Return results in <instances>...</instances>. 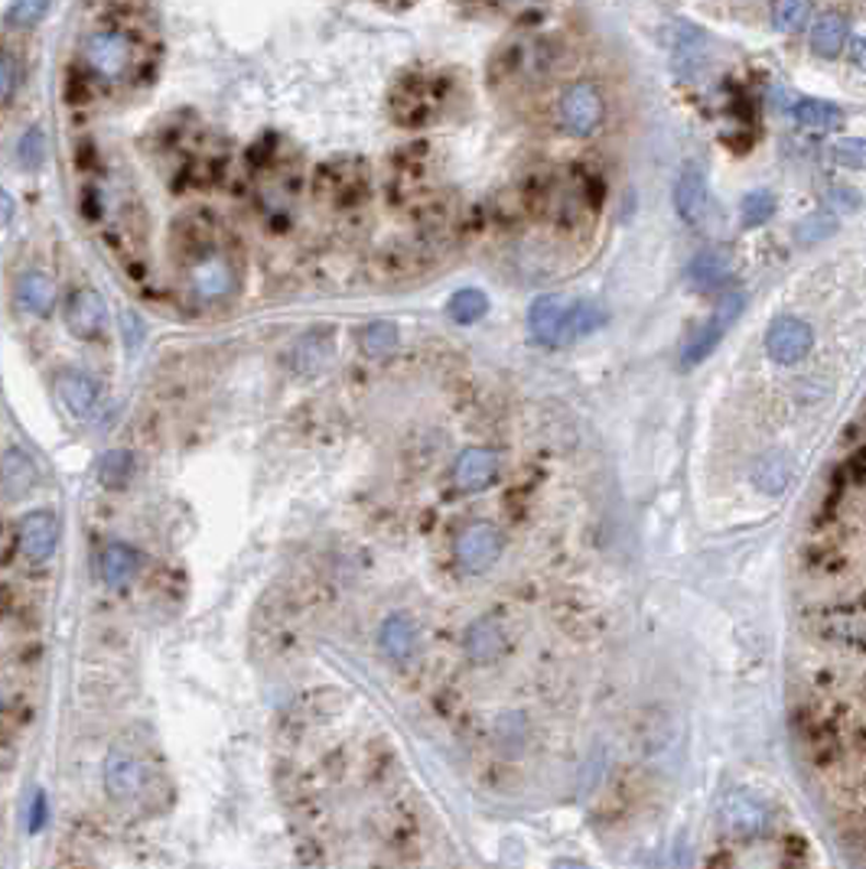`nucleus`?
Returning a JSON list of instances; mask_svg holds the SVG:
<instances>
[{"label": "nucleus", "mask_w": 866, "mask_h": 869, "mask_svg": "<svg viewBox=\"0 0 866 869\" xmlns=\"http://www.w3.org/2000/svg\"><path fill=\"white\" fill-rule=\"evenodd\" d=\"M122 329H124V346L137 349V346H140V339H143V323H140V316H137V313H130V310H124Z\"/></svg>", "instance_id": "e433bc0d"}, {"label": "nucleus", "mask_w": 866, "mask_h": 869, "mask_svg": "<svg viewBox=\"0 0 866 869\" xmlns=\"http://www.w3.org/2000/svg\"><path fill=\"white\" fill-rule=\"evenodd\" d=\"M394 346H397V326L394 323L378 320V323H369L362 329V349L371 359H384L388 352H394Z\"/></svg>", "instance_id": "7c9ffc66"}, {"label": "nucleus", "mask_w": 866, "mask_h": 869, "mask_svg": "<svg viewBox=\"0 0 866 869\" xmlns=\"http://www.w3.org/2000/svg\"><path fill=\"white\" fill-rule=\"evenodd\" d=\"M16 59L10 56V53H3L0 56V99H3V105H10V99H13V89H16Z\"/></svg>", "instance_id": "c9c22d12"}, {"label": "nucleus", "mask_w": 866, "mask_h": 869, "mask_svg": "<svg viewBox=\"0 0 866 869\" xmlns=\"http://www.w3.org/2000/svg\"><path fill=\"white\" fill-rule=\"evenodd\" d=\"M847 33H851V26H847V16L844 13H838V10H828V13H821L818 20H815V26H811V49L821 56V59H834V56H841V49H844V43H847Z\"/></svg>", "instance_id": "6ab92c4d"}, {"label": "nucleus", "mask_w": 866, "mask_h": 869, "mask_svg": "<svg viewBox=\"0 0 866 869\" xmlns=\"http://www.w3.org/2000/svg\"><path fill=\"white\" fill-rule=\"evenodd\" d=\"M551 62H554L551 43H544L538 36H521V39H511L508 46L498 49L495 79L511 82V85H531L551 72Z\"/></svg>", "instance_id": "423d86ee"}, {"label": "nucleus", "mask_w": 866, "mask_h": 869, "mask_svg": "<svg viewBox=\"0 0 866 869\" xmlns=\"http://www.w3.org/2000/svg\"><path fill=\"white\" fill-rule=\"evenodd\" d=\"M498 557H501V531L489 521H476L457 537V560L466 573L493 570Z\"/></svg>", "instance_id": "9d476101"}, {"label": "nucleus", "mask_w": 866, "mask_h": 869, "mask_svg": "<svg viewBox=\"0 0 866 869\" xmlns=\"http://www.w3.org/2000/svg\"><path fill=\"white\" fill-rule=\"evenodd\" d=\"M310 186H313V199L323 209L336 216H349L366 209L369 202V166L359 157H333L316 166Z\"/></svg>", "instance_id": "7ed1b4c3"}, {"label": "nucleus", "mask_w": 866, "mask_h": 869, "mask_svg": "<svg viewBox=\"0 0 866 869\" xmlns=\"http://www.w3.org/2000/svg\"><path fill=\"white\" fill-rule=\"evenodd\" d=\"M600 326V310L561 293H544L528 310V329L541 346H564Z\"/></svg>", "instance_id": "f03ea898"}, {"label": "nucleus", "mask_w": 866, "mask_h": 869, "mask_svg": "<svg viewBox=\"0 0 866 869\" xmlns=\"http://www.w3.org/2000/svg\"><path fill=\"white\" fill-rule=\"evenodd\" d=\"M99 567H102V577H105L108 587H124V583L134 580V573H137V567H140V557H137V551H134L130 544L115 541V544H108V547L102 551Z\"/></svg>", "instance_id": "412c9836"}, {"label": "nucleus", "mask_w": 866, "mask_h": 869, "mask_svg": "<svg viewBox=\"0 0 866 869\" xmlns=\"http://www.w3.org/2000/svg\"><path fill=\"white\" fill-rule=\"evenodd\" d=\"M0 199H3V222H10V216H13V199H10V193H3Z\"/></svg>", "instance_id": "ea45409f"}, {"label": "nucleus", "mask_w": 866, "mask_h": 869, "mask_svg": "<svg viewBox=\"0 0 866 869\" xmlns=\"http://www.w3.org/2000/svg\"><path fill=\"white\" fill-rule=\"evenodd\" d=\"M831 157L834 163L841 166H851V170H864L866 166V140L861 137H844L831 147Z\"/></svg>", "instance_id": "473e14b6"}, {"label": "nucleus", "mask_w": 866, "mask_h": 869, "mask_svg": "<svg viewBox=\"0 0 866 869\" xmlns=\"http://www.w3.org/2000/svg\"><path fill=\"white\" fill-rule=\"evenodd\" d=\"M447 313H450L453 323L470 326V323H476V320H483V316L489 313V297H486L483 290H476V287L457 290V293L450 297V303H447Z\"/></svg>", "instance_id": "a878e982"}, {"label": "nucleus", "mask_w": 866, "mask_h": 869, "mask_svg": "<svg viewBox=\"0 0 866 869\" xmlns=\"http://www.w3.org/2000/svg\"><path fill=\"white\" fill-rule=\"evenodd\" d=\"M498 476V456L486 447H470L453 463V483L460 493H483Z\"/></svg>", "instance_id": "ddd939ff"}, {"label": "nucleus", "mask_w": 866, "mask_h": 869, "mask_svg": "<svg viewBox=\"0 0 866 869\" xmlns=\"http://www.w3.org/2000/svg\"><path fill=\"white\" fill-rule=\"evenodd\" d=\"M450 82L443 76H404L391 92V118L404 127H424L440 118Z\"/></svg>", "instance_id": "20e7f679"}, {"label": "nucleus", "mask_w": 866, "mask_h": 869, "mask_svg": "<svg viewBox=\"0 0 866 869\" xmlns=\"http://www.w3.org/2000/svg\"><path fill=\"white\" fill-rule=\"evenodd\" d=\"M16 537H20V551L26 560L43 564L53 557L56 541H59V521L53 511H30L20 518L16 524Z\"/></svg>", "instance_id": "f8f14e48"}, {"label": "nucleus", "mask_w": 866, "mask_h": 869, "mask_svg": "<svg viewBox=\"0 0 866 869\" xmlns=\"http://www.w3.org/2000/svg\"><path fill=\"white\" fill-rule=\"evenodd\" d=\"M36 486V466L23 450L3 453V496L20 498Z\"/></svg>", "instance_id": "5701e85b"}, {"label": "nucleus", "mask_w": 866, "mask_h": 869, "mask_svg": "<svg viewBox=\"0 0 866 869\" xmlns=\"http://www.w3.org/2000/svg\"><path fill=\"white\" fill-rule=\"evenodd\" d=\"M727 274H730V260H727L720 251H704V254H697V260L691 264V280H694L697 287H704V290L724 283Z\"/></svg>", "instance_id": "bb28decb"}, {"label": "nucleus", "mask_w": 866, "mask_h": 869, "mask_svg": "<svg viewBox=\"0 0 866 869\" xmlns=\"http://www.w3.org/2000/svg\"><path fill=\"white\" fill-rule=\"evenodd\" d=\"M49 0H13L10 7V23L13 26H33L46 13Z\"/></svg>", "instance_id": "f704fd0d"}, {"label": "nucleus", "mask_w": 866, "mask_h": 869, "mask_svg": "<svg viewBox=\"0 0 866 869\" xmlns=\"http://www.w3.org/2000/svg\"><path fill=\"white\" fill-rule=\"evenodd\" d=\"M607 118V99L600 92L597 82L590 79H580V82H570L564 92H561V102H557V121L567 134L574 137H590L597 134L600 125Z\"/></svg>", "instance_id": "0eeeda50"}, {"label": "nucleus", "mask_w": 866, "mask_h": 869, "mask_svg": "<svg viewBox=\"0 0 866 869\" xmlns=\"http://www.w3.org/2000/svg\"><path fill=\"white\" fill-rule=\"evenodd\" d=\"M792 118L801 130H811V134H834L844 127V112L831 102H821V99H801L792 105Z\"/></svg>", "instance_id": "f3484780"}, {"label": "nucleus", "mask_w": 866, "mask_h": 869, "mask_svg": "<svg viewBox=\"0 0 866 869\" xmlns=\"http://www.w3.org/2000/svg\"><path fill=\"white\" fill-rule=\"evenodd\" d=\"M724 824L734 834H755L765 824V808L749 795V791H734L724 801Z\"/></svg>", "instance_id": "aec40b11"}, {"label": "nucleus", "mask_w": 866, "mask_h": 869, "mask_svg": "<svg viewBox=\"0 0 866 869\" xmlns=\"http://www.w3.org/2000/svg\"><path fill=\"white\" fill-rule=\"evenodd\" d=\"M815 346V329L801 316H775L765 333V352L775 366H798L808 359Z\"/></svg>", "instance_id": "1a4fd4ad"}, {"label": "nucleus", "mask_w": 866, "mask_h": 869, "mask_svg": "<svg viewBox=\"0 0 866 869\" xmlns=\"http://www.w3.org/2000/svg\"><path fill=\"white\" fill-rule=\"evenodd\" d=\"M811 0H775L772 3V23L778 33H795L808 23Z\"/></svg>", "instance_id": "c756f323"}, {"label": "nucleus", "mask_w": 866, "mask_h": 869, "mask_svg": "<svg viewBox=\"0 0 866 869\" xmlns=\"http://www.w3.org/2000/svg\"><path fill=\"white\" fill-rule=\"evenodd\" d=\"M16 300H20V306H26L30 313H36V316H46L49 310H53V303H56V283L46 277V274H23L20 280H16Z\"/></svg>", "instance_id": "4be33fe9"}, {"label": "nucleus", "mask_w": 866, "mask_h": 869, "mask_svg": "<svg viewBox=\"0 0 866 869\" xmlns=\"http://www.w3.org/2000/svg\"><path fill=\"white\" fill-rule=\"evenodd\" d=\"M501 645H505V635H501L498 622L493 619H480L466 632V654L476 664H489L493 658H498L501 654Z\"/></svg>", "instance_id": "b1692460"}, {"label": "nucleus", "mask_w": 866, "mask_h": 869, "mask_svg": "<svg viewBox=\"0 0 866 869\" xmlns=\"http://www.w3.org/2000/svg\"><path fill=\"white\" fill-rule=\"evenodd\" d=\"M336 356V339L330 329H313L307 336H300L290 349V369L297 374H320L330 369Z\"/></svg>", "instance_id": "4468645a"}, {"label": "nucleus", "mask_w": 866, "mask_h": 869, "mask_svg": "<svg viewBox=\"0 0 866 869\" xmlns=\"http://www.w3.org/2000/svg\"><path fill=\"white\" fill-rule=\"evenodd\" d=\"M557 869H590V867H584V864H570V860H564V864H557Z\"/></svg>", "instance_id": "79ce46f5"}, {"label": "nucleus", "mask_w": 866, "mask_h": 869, "mask_svg": "<svg viewBox=\"0 0 866 869\" xmlns=\"http://www.w3.org/2000/svg\"><path fill=\"white\" fill-rule=\"evenodd\" d=\"M39 824H43V798L36 795V801H33V824H30V827L36 831Z\"/></svg>", "instance_id": "58836bf2"}, {"label": "nucleus", "mask_w": 866, "mask_h": 869, "mask_svg": "<svg viewBox=\"0 0 866 869\" xmlns=\"http://www.w3.org/2000/svg\"><path fill=\"white\" fill-rule=\"evenodd\" d=\"M130 473H134V456L127 450H112L99 463V483L105 489H124L130 483Z\"/></svg>", "instance_id": "c85d7f7f"}, {"label": "nucleus", "mask_w": 866, "mask_h": 869, "mask_svg": "<svg viewBox=\"0 0 866 869\" xmlns=\"http://www.w3.org/2000/svg\"><path fill=\"white\" fill-rule=\"evenodd\" d=\"M82 59L89 72L102 82H122L134 66V43L124 30L99 26L82 43Z\"/></svg>", "instance_id": "39448f33"}, {"label": "nucleus", "mask_w": 866, "mask_h": 869, "mask_svg": "<svg viewBox=\"0 0 866 869\" xmlns=\"http://www.w3.org/2000/svg\"><path fill=\"white\" fill-rule=\"evenodd\" d=\"M209 219H189L183 229H176V239L183 245V277L186 290L199 303H219L235 290V267L232 257L216 239Z\"/></svg>", "instance_id": "f257e3e1"}, {"label": "nucleus", "mask_w": 866, "mask_h": 869, "mask_svg": "<svg viewBox=\"0 0 866 869\" xmlns=\"http://www.w3.org/2000/svg\"><path fill=\"white\" fill-rule=\"evenodd\" d=\"M495 3H501V7H531L538 0H495Z\"/></svg>", "instance_id": "a19ab883"}, {"label": "nucleus", "mask_w": 866, "mask_h": 869, "mask_svg": "<svg viewBox=\"0 0 866 869\" xmlns=\"http://www.w3.org/2000/svg\"><path fill=\"white\" fill-rule=\"evenodd\" d=\"M140 781H143L140 765H137V758H130L127 752H118V749H115V752L105 758V788H108V795H112L115 801L134 798V795L140 791Z\"/></svg>", "instance_id": "a211bd4d"}, {"label": "nucleus", "mask_w": 866, "mask_h": 869, "mask_svg": "<svg viewBox=\"0 0 866 869\" xmlns=\"http://www.w3.org/2000/svg\"><path fill=\"white\" fill-rule=\"evenodd\" d=\"M105 323H108V306H105V297L92 287H79L69 293L66 300V326L76 339H99L105 333Z\"/></svg>", "instance_id": "9b49d317"}, {"label": "nucleus", "mask_w": 866, "mask_h": 869, "mask_svg": "<svg viewBox=\"0 0 866 869\" xmlns=\"http://www.w3.org/2000/svg\"><path fill=\"white\" fill-rule=\"evenodd\" d=\"M775 216V196L769 189H752L740 206V219L746 229H759Z\"/></svg>", "instance_id": "2f4dec72"}, {"label": "nucleus", "mask_w": 866, "mask_h": 869, "mask_svg": "<svg viewBox=\"0 0 866 869\" xmlns=\"http://www.w3.org/2000/svg\"><path fill=\"white\" fill-rule=\"evenodd\" d=\"M378 641H381V651L394 661H404L414 648V625L407 622V616L394 613L381 622V632H378Z\"/></svg>", "instance_id": "393cba45"}, {"label": "nucleus", "mask_w": 866, "mask_h": 869, "mask_svg": "<svg viewBox=\"0 0 866 869\" xmlns=\"http://www.w3.org/2000/svg\"><path fill=\"white\" fill-rule=\"evenodd\" d=\"M742 306H746V297H742L740 290H730V293H724V300L717 303V310H714V316L691 336V343L684 346V352H681V362H684V369H694V366H701L717 346H720V339L727 336V329L737 323V316L742 313Z\"/></svg>", "instance_id": "6e6552de"}, {"label": "nucleus", "mask_w": 866, "mask_h": 869, "mask_svg": "<svg viewBox=\"0 0 866 869\" xmlns=\"http://www.w3.org/2000/svg\"><path fill=\"white\" fill-rule=\"evenodd\" d=\"M16 153H20V163H23L26 170L39 166V160H43V153H46L43 130H39V127H30V130L20 137V147H16Z\"/></svg>", "instance_id": "72a5a7b5"}, {"label": "nucleus", "mask_w": 866, "mask_h": 869, "mask_svg": "<svg viewBox=\"0 0 866 869\" xmlns=\"http://www.w3.org/2000/svg\"><path fill=\"white\" fill-rule=\"evenodd\" d=\"M56 397L72 417H85L99 401V384L82 372H62L56 378Z\"/></svg>", "instance_id": "dca6fc26"}, {"label": "nucleus", "mask_w": 866, "mask_h": 869, "mask_svg": "<svg viewBox=\"0 0 866 869\" xmlns=\"http://www.w3.org/2000/svg\"><path fill=\"white\" fill-rule=\"evenodd\" d=\"M788 479H792V466H788V460L778 456V453L765 456V460L755 466V486H759L762 493H769V496H778V493L788 486Z\"/></svg>", "instance_id": "cd10ccee"}, {"label": "nucleus", "mask_w": 866, "mask_h": 869, "mask_svg": "<svg viewBox=\"0 0 866 869\" xmlns=\"http://www.w3.org/2000/svg\"><path fill=\"white\" fill-rule=\"evenodd\" d=\"M854 66L866 72V36H861V39L854 43Z\"/></svg>", "instance_id": "4c0bfd02"}, {"label": "nucleus", "mask_w": 866, "mask_h": 869, "mask_svg": "<svg viewBox=\"0 0 866 869\" xmlns=\"http://www.w3.org/2000/svg\"><path fill=\"white\" fill-rule=\"evenodd\" d=\"M674 209L688 225H697L707 212V183L697 166H688L674 186Z\"/></svg>", "instance_id": "2eb2a0df"}]
</instances>
